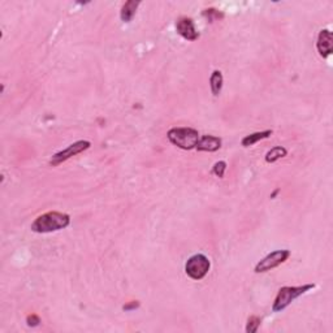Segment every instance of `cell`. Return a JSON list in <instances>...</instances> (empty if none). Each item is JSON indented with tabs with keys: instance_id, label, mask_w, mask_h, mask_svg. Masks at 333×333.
I'll return each mask as SVG.
<instances>
[{
	"instance_id": "11",
	"label": "cell",
	"mask_w": 333,
	"mask_h": 333,
	"mask_svg": "<svg viewBox=\"0 0 333 333\" xmlns=\"http://www.w3.org/2000/svg\"><path fill=\"white\" fill-rule=\"evenodd\" d=\"M272 136V130L267 129L263 130V132H256L252 133V134H249V136H246L245 138L241 141L243 147H250V146H254L255 143H258L259 141H262V139H267Z\"/></svg>"
},
{
	"instance_id": "14",
	"label": "cell",
	"mask_w": 333,
	"mask_h": 333,
	"mask_svg": "<svg viewBox=\"0 0 333 333\" xmlns=\"http://www.w3.org/2000/svg\"><path fill=\"white\" fill-rule=\"evenodd\" d=\"M260 323H262V320H260V317L259 316H255V315L250 316L249 320H247V325H246V332L255 333L256 330H258Z\"/></svg>"
},
{
	"instance_id": "7",
	"label": "cell",
	"mask_w": 333,
	"mask_h": 333,
	"mask_svg": "<svg viewBox=\"0 0 333 333\" xmlns=\"http://www.w3.org/2000/svg\"><path fill=\"white\" fill-rule=\"evenodd\" d=\"M176 30L180 36L186 41H197L199 38V33L197 32L194 21L190 17H180L176 21Z\"/></svg>"
},
{
	"instance_id": "13",
	"label": "cell",
	"mask_w": 333,
	"mask_h": 333,
	"mask_svg": "<svg viewBox=\"0 0 333 333\" xmlns=\"http://www.w3.org/2000/svg\"><path fill=\"white\" fill-rule=\"evenodd\" d=\"M288 155V150L282 147V146H275L272 147L267 154H265V162L267 163H275L280 160L281 158H285Z\"/></svg>"
},
{
	"instance_id": "6",
	"label": "cell",
	"mask_w": 333,
	"mask_h": 333,
	"mask_svg": "<svg viewBox=\"0 0 333 333\" xmlns=\"http://www.w3.org/2000/svg\"><path fill=\"white\" fill-rule=\"evenodd\" d=\"M91 147V143L89 141H77V142L72 143L69 145L67 149L62 150V151L56 152L55 155H52L51 160H50V164L52 167H58V165L63 164L64 162H67L68 159L73 158V156L81 154V152L86 151Z\"/></svg>"
},
{
	"instance_id": "2",
	"label": "cell",
	"mask_w": 333,
	"mask_h": 333,
	"mask_svg": "<svg viewBox=\"0 0 333 333\" xmlns=\"http://www.w3.org/2000/svg\"><path fill=\"white\" fill-rule=\"evenodd\" d=\"M314 284H304L301 286H282L278 290L277 295H276L273 304H272V311L273 312H281L282 310L288 307L291 302L303 295L304 293L310 291L311 289H314Z\"/></svg>"
},
{
	"instance_id": "5",
	"label": "cell",
	"mask_w": 333,
	"mask_h": 333,
	"mask_svg": "<svg viewBox=\"0 0 333 333\" xmlns=\"http://www.w3.org/2000/svg\"><path fill=\"white\" fill-rule=\"evenodd\" d=\"M289 256H290V251L286 249L276 250V251L269 252L268 255L264 256L262 260H259V262L256 263L254 272H255V273H264V272L271 271V269L276 268V267H278V265H281L282 263L286 262Z\"/></svg>"
},
{
	"instance_id": "9",
	"label": "cell",
	"mask_w": 333,
	"mask_h": 333,
	"mask_svg": "<svg viewBox=\"0 0 333 333\" xmlns=\"http://www.w3.org/2000/svg\"><path fill=\"white\" fill-rule=\"evenodd\" d=\"M221 147V139L215 136H202L198 141L195 149L198 151L215 152Z\"/></svg>"
},
{
	"instance_id": "17",
	"label": "cell",
	"mask_w": 333,
	"mask_h": 333,
	"mask_svg": "<svg viewBox=\"0 0 333 333\" xmlns=\"http://www.w3.org/2000/svg\"><path fill=\"white\" fill-rule=\"evenodd\" d=\"M39 323H41V319H39L38 315L32 314L26 317V324H28L29 327H38Z\"/></svg>"
},
{
	"instance_id": "8",
	"label": "cell",
	"mask_w": 333,
	"mask_h": 333,
	"mask_svg": "<svg viewBox=\"0 0 333 333\" xmlns=\"http://www.w3.org/2000/svg\"><path fill=\"white\" fill-rule=\"evenodd\" d=\"M332 42H333L332 32H329V30H327V29L320 30L319 36H317L316 49H317V52H319V55H320L321 58H328V56L332 54V51H333Z\"/></svg>"
},
{
	"instance_id": "3",
	"label": "cell",
	"mask_w": 333,
	"mask_h": 333,
	"mask_svg": "<svg viewBox=\"0 0 333 333\" xmlns=\"http://www.w3.org/2000/svg\"><path fill=\"white\" fill-rule=\"evenodd\" d=\"M167 137L172 145L186 151L195 149L198 141L201 138L198 130L193 128H172L167 133Z\"/></svg>"
},
{
	"instance_id": "4",
	"label": "cell",
	"mask_w": 333,
	"mask_h": 333,
	"mask_svg": "<svg viewBox=\"0 0 333 333\" xmlns=\"http://www.w3.org/2000/svg\"><path fill=\"white\" fill-rule=\"evenodd\" d=\"M211 263L208 258L203 254H194L185 263V272L193 280H202L210 271Z\"/></svg>"
},
{
	"instance_id": "10",
	"label": "cell",
	"mask_w": 333,
	"mask_h": 333,
	"mask_svg": "<svg viewBox=\"0 0 333 333\" xmlns=\"http://www.w3.org/2000/svg\"><path fill=\"white\" fill-rule=\"evenodd\" d=\"M139 4L141 2H136V0H128L123 7H121V11H120V17H121V21L123 23H130L133 20V17L136 16L137 10H138Z\"/></svg>"
},
{
	"instance_id": "1",
	"label": "cell",
	"mask_w": 333,
	"mask_h": 333,
	"mask_svg": "<svg viewBox=\"0 0 333 333\" xmlns=\"http://www.w3.org/2000/svg\"><path fill=\"white\" fill-rule=\"evenodd\" d=\"M71 224V216L59 211H50L39 215L32 224V230L36 233H52L65 229Z\"/></svg>"
},
{
	"instance_id": "19",
	"label": "cell",
	"mask_w": 333,
	"mask_h": 333,
	"mask_svg": "<svg viewBox=\"0 0 333 333\" xmlns=\"http://www.w3.org/2000/svg\"><path fill=\"white\" fill-rule=\"evenodd\" d=\"M277 193H278V189H277V190H275V191H273V193H272V195H271V198H275V195H276V194H277Z\"/></svg>"
},
{
	"instance_id": "12",
	"label": "cell",
	"mask_w": 333,
	"mask_h": 333,
	"mask_svg": "<svg viewBox=\"0 0 333 333\" xmlns=\"http://www.w3.org/2000/svg\"><path fill=\"white\" fill-rule=\"evenodd\" d=\"M223 84H224V78L223 73L220 71H214L212 75L210 77V88L212 94L215 97H219L221 94V90H223Z\"/></svg>"
},
{
	"instance_id": "16",
	"label": "cell",
	"mask_w": 333,
	"mask_h": 333,
	"mask_svg": "<svg viewBox=\"0 0 333 333\" xmlns=\"http://www.w3.org/2000/svg\"><path fill=\"white\" fill-rule=\"evenodd\" d=\"M225 171H226V163L223 162V160L215 163L214 167H212V173H214V175L219 178L224 177V173H225Z\"/></svg>"
},
{
	"instance_id": "15",
	"label": "cell",
	"mask_w": 333,
	"mask_h": 333,
	"mask_svg": "<svg viewBox=\"0 0 333 333\" xmlns=\"http://www.w3.org/2000/svg\"><path fill=\"white\" fill-rule=\"evenodd\" d=\"M203 16L210 21V23H214L215 20L223 19L224 13H221L220 11L215 10V8H207V10L203 11Z\"/></svg>"
},
{
	"instance_id": "18",
	"label": "cell",
	"mask_w": 333,
	"mask_h": 333,
	"mask_svg": "<svg viewBox=\"0 0 333 333\" xmlns=\"http://www.w3.org/2000/svg\"><path fill=\"white\" fill-rule=\"evenodd\" d=\"M139 306H141V303H139L138 301H132V302H128L126 304H124L123 310L124 311H133V310H137V308H139Z\"/></svg>"
}]
</instances>
